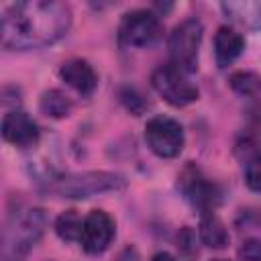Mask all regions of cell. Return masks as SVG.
Returning <instances> with one entry per match:
<instances>
[{"label":"cell","instance_id":"obj_1","mask_svg":"<svg viewBox=\"0 0 261 261\" xmlns=\"http://www.w3.org/2000/svg\"><path fill=\"white\" fill-rule=\"evenodd\" d=\"M71 27V8L63 2L29 0L16 2L2 12V47L10 51L41 49L57 43Z\"/></svg>","mask_w":261,"mask_h":261},{"label":"cell","instance_id":"obj_2","mask_svg":"<svg viewBox=\"0 0 261 261\" xmlns=\"http://www.w3.org/2000/svg\"><path fill=\"white\" fill-rule=\"evenodd\" d=\"M49 218L43 208H27L12 214L2 228V261H24L41 241Z\"/></svg>","mask_w":261,"mask_h":261},{"label":"cell","instance_id":"obj_3","mask_svg":"<svg viewBox=\"0 0 261 261\" xmlns=\"http://www.w3.org/2000/svg\"><path fill=\"white\" fill-rule=\"evenodd\" d=\"M126 181L118 173L110 171H86V173H67L51 184V192L61 198H90L102 192L124 190Z\"/></svg>","mask_w":261,"mask_h":261},{"label":"cell","instance_id":"obj_4","mask_svg":"<svg viewBox=\"0 0 261 261\" xmlns=\"http://www.w3.org/2000/svg\"><path fill=\"white\" fill-rule=\"evenodd\" d=\"M204 27L198 18H186L181 20L167 39V53L169 63L179 67L186 73H192L198 65V49L202 43Z\"/></svg>","mask_w":261,"mask_h":261},{"label":"cell","instance_id":"obj_5","mask_svg":"<svg viewBox=\"0 0 261 261\" xmlns=\"http://www.w3.org/2000/svg\"><path fill=\"white\" fill-rule=\"evenodd\" d=\"M163 35V24L153 10L137 8L122 16L118 24V39L128 47H151Z\"/></svg>","mask_w":261,"mask_h":261},{"label":"cell","instance_id":"obj_6","mask_svg":"<svg viewBox=\"0 0 261 261\" xmlns=\"http://www.w3.org/2000/svg\"><path fill=\"white\" fill-rule=\"evenodd\" d=\"M151 86L165 102L177 108L188 106L198 100V88L190 82L188 73L171 63L159 65L151 73Z\"/></svg>","mask_w":261,"mask_h":261},{"label":"cell","instance_id":"obj_7","mask_svg":"<svg viewBox=\"0 0 261 261\" xmlns=\"http://www.w3.org/2000/svg\"><path fill=\"white\" fill-rule=\"evenodd\" d=\"M145 141L147 147L161 159H173L181 153L186 137L181 124L165 114H157L145 124Z\"/></svg>","mask_w":261,"mask_h":261},{"label":"cell","instance_id":"obj_8","mask_svg":"<svg viewBox=\"0 0 261 261\" xmlns=\"http://www.w3.org/2000/svg\"><path fill=\"white\" fill-rule=\"evenodd\" d=\"M177 186L184 192V196L198 206L202 212L214 210V206L220 202V190L216 184H212L196 165H188L179 175H177Z\"/></svg>","mask_w":261,"mask_h":261},{"label":"cell","instance_id":"obj_9","mask_svg":"<svg viewBox=\"0 0 261 261\" xmlns=\"http://www.w3.org/2000/svg\"><path fill=\"white\" fill-rule=\"evenodd\" d=\"M114 232H116V226H114L112 216L104 210H92L84 216V228H82L80 245L86 253L100 255L110 247Z\"/></svg>","mask_w":261,"mask_h":261},{"label":"cell","instance_id":"obj_10","mask_svg":"<svg viewBox=\"0 0 261 261\" xmlns=\"http://www.w3.org/2000/svg\"><path fill=\"white\" fill-rule=\"evenodd\" d=\"M2 137L6 143H10L14 147L29 149L39 143L41 130H39V124L27 112L12 110V112L4 114V118H2Z\"/></svg>","mask_w":261,"mask_h":261},{"label":"cell","instance_id":"obj_11","mask_svg":"<svg viewBox=\"0 0 261 261\" xmlns=\"http://www.w3.org/2000/svg\"><path fill=\"white\" fill-rule=\"evenodd\" d=\"M59 77L71 90H75L80 96H90L98 86V75H96L94 67L86 59H80V57L67 59L65 63H61Z\"/></svg>","mask_w":261,"mask_h":261},{"label":"cell","instance_id":"obj_12","mask_svg":"<svg viewBox=\"0 0 261 261\" xmlns=\"http://www.w3.org/2000/svg\"><path fill=\"white\" fill-rule=\"evenodd\" d=\"M245 51V37L232 27H220L214 35V55L218 67H228Z\"/></svg>","mask_w":261,"mask_h":261},{"label":"cell","instance_id":"obj_13","mask_svg":"<svg viewBox=\"0 0 261 261\" xmlns=\"http://www.w3.org/2000/svg\"><path fill=\"white\" fill-rule=\"evenodd\" d=\"M222 12L239 27L259 31L261 29V2L253 0H232L220 4Z\"/></svg>","mask_w":261,"mask_h":261},{"label":"cell","instance_id":"obj_14","mask_svg":"<svg viewBox=\"0 0 261 261\" xmlns=\"http://www.w3.org/2000/svg\"><path fill=\"white\" fill-rule=\"evenodd\" d=\"M198 232H200V241L210 249H224L230 241V234H228L224 222L212 210L202 212Z\"/></svg>","mask_w":261,"mask_h":261},{"label":"cell","instance_id":"obj_15","mask_svg":"<svg viewBox=\"0 0 261 261\" xmlns=\"http://www.w3.org/2000/svg\"><path fill=\"white\" fill-rule=\"evenodd\" d=\"M39 108H41L43 114H47L51 118H65V116H69L73 104L61 90H47L41 96Z\"/></svg>","mask_w":261,"mask_h":261},{"label":"cell","instance_id":"obj_16","mask_svg":"<svg viewBox=\"0 0 261 261\" xmlns=\"http://www.w3.org/2000/svg\"><path fill=\"white\" fill-rule=\"evenodd\" d=\"M82 228H84V216H80L77 210H65L55 220V232H57V237L63 239V241H67V243H73V241L80 243Z\"/></svg>","mask_w":261,"mask_h":261},{"label":"cell","instance_id":"obj_17","mask_svg":"<svg viewBox=\"0 0 261 261\" xmlns=\"http://www.w3.org/2000/svg\"><path fill=\"white\" fill-rule=\"evenodd\" d=\"M228 82L230 88L241 96H255L261 90V77L253 71H234Z\"/></svg>","mask_w":261,"mask_h":261},{"label":"cell","instance_id":"obj_18","mask_svg":"<svg viewBox=\"0 0 261 261\" xmlns=\"http://www.w3.org/2000/svg\"><path fill=\"white\" fill-rule=\"evenodd\" d=\"M177 249L179 255L186 261H194L198 257V241H196V232L190 226H184L177 234Z\"/></svg>","mask_w":261,"mask_h":261},{"label":"cell","instance_id":"obj_19","mask_svg":"<svg viewBox=\"0 0 261 261\" xmlns=\"http://www.w3.org/2000/svg\"><path fill=\"white\" fill-rule=\"evenodd\" d=\"M245 181L253 192H261V151H257L245 169Z\"/></svg>","mask_w":261,"mask_h":261},{"label":"cell","instance_id":"obj_20","mask_svg":"<svg viewBox=\"0 0 261 261\" xmlns=\"http://www.w3.org/2000/svg\"><path fill=\"white\" fill-rule=\"evenodd\" d=\"M239 257L241 261H261V241L257 239L245 241L239 249Z\"/></svg>","mask_w":261,"mask_h":261},{"label":"cell","instance_id":"obj_21","mask_svg":"<svg viewBox=\"0 0 261 261\" xmlns=\"http://www.w3.org/2000/svg\"><path fill=\"white\" fill-rule=\"evenodd\" d=\"M151 261H177V259L173 255H169V253H157V255L151 257Z\"/></svg>","mask_w":261,"mask_h":261},{"label":"cell","instance_id":"obj_22","mask_svg":"<svg viewBox=\"0 0 261 261\" xmlns=\"http://www.w3.org/2000/svg\"><path fill=\"white\" fill-rule=\"evenodd\" d=\"M212 261H228V259H212Z\"/></svg>","mask_w":261,"mask_h":261}]
</instances>
